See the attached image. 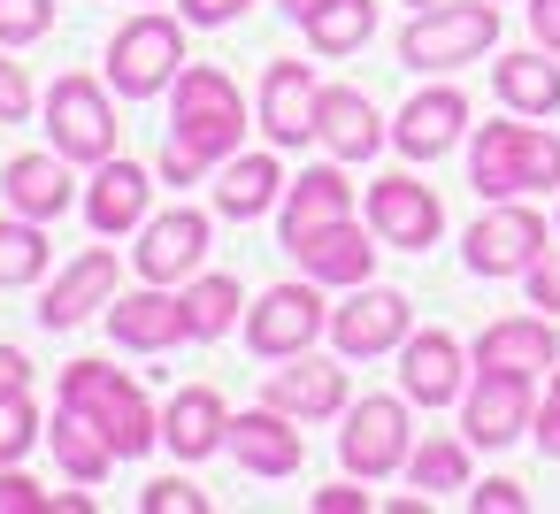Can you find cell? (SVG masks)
<instances>
[{"instance_id":"obj_2","label":"cell","mask_w":560,"mask_h":514,"mask_svg":"<svg viewBox=\"0 0 560 514\" xmlns=\"http://www.w3.org/2000/svg\"><path fill=\"white\" fill-rule=\"evenodd\" d=\"M468 185L483 200H522V192H560V139L537 124H483L468 139Z\"/></svg>"},{"instance_id":"obj_17","label":"cell","mask_w":560,"mask_h":514,"mask_svg":"<svg viewBox=\"0 0 560 514\" xmlns=\"http://www.w3.org/2000/svg\"><path fill=\"white\" fill-rule=\"evenodd\" d=\"M307 422H292L284 407H246L238 422H231V453H238V468L246 476H300V460H307V437H300Z\"/></svg>"},{"instance_id":"obj_8","label":"cell","mask_w":560,"mask_h":514,"mask_svg":"<svg viewBox=\"0 0 560 514\" xmlns=\"http://www.w3.org/2000/svg\"><path fill=\"white\" fill-rule=\"evenodd\" d=\"M330 330V307H323V292H315V277L307 284H269L254 307H246V346L261 353V361H284V353H307L315 338Z\"/></svg>"},{"instance_id":"obj_18","label":"cell","mask_w":560,"mask_h":514,"mask_svg":"<svg viewBox=\"0 0 560 514\" xmlns=\"http://www.w3.org/2000/svg\"><path fill=\"white\" fill-rule=\"evenodd\" d=\"M108 338L131 346V353H162V346L192 338V330H185V292H170V284L116 292V300H108Z\"/></svg>"},{"instance_id":"obj_10","label":"cell","mask_w":560,"mask_h":514,"mask_svg":"<svg viewBox=\"0 0 560 514\" xmlns=\"http://www.w3.org/2000/svg\"><path fill=\"white\" fill-rule=\"evenodd\" d=\"M407 330H415V307H407V292H392V284H353V300L330 307V346H338L346 361L399 353Z\"/></svg>"},{"instance_id":"obj_32","label":"cell","mask_w":560,"mask_h":514,"mask_svg":"<svg viewBox=\"0 0 560 514\" xmlns=\"http://www.w3.org/2000/svg\"><path fill=\"white\" fill-rule=\"evenodd\" d=\"M47 223H32V215H9L0 223V292L9 284H39L47 277Z\"/></svg>"},{"instance_id":"obj_29","label":"cell","mask_w":560,"mask_h":514,"mask_svg":"<svg viewBox=\"0 0 560 514\" xmlns=\"http://www.w3.org/2000/svg\"><path fill=\"white\" fill-rule=\"evenodd\" d=\"M491 85L514 116H552L560 108V62L537 47V55H499L491 62Z\"/></svg>"},{"instance_id":"obj_38","label":"cell","mask_w":560,"mask_h":514,"mask_svg":"<svg viewBox=\"0 0 560 514\" xmlns=\"http://www.w3.org/2000/svg\"><path fill=\"white\" fill-rule=\"evenodd\" d=\"M32 108H39V93H32L24 62H9V55H0V124H24Z\"/></svg>"},{"instance_id":"obj_42","label":"cell","mask_w":560,"mask_h":514,"mask_svg":"<svg viewBox=\"0 0 560 514\" xmlns=\"http://www.w3.org/2000/svg\"><path fill=\"white\" fill-rule=\"evenodd\" d=\"M529 284V307H545V315H560V246H545V261L522 277Z\"/></svg>"},{"instance_id":"obj_48","label":"cell","mask_w":560,"mask_h":514,"mask_svg":"<svg viewBox=\"0 0 560 514\" xmlns=\"http://www.w3.org/2000/svg\"><path fill=\"white\" fill-rule=\"evenodd\" d=\"M415 9H438V0H415Z\"/></svg>"},{"instance_id":"obj_1","label":"cell","mask_w":560,"mask_h":514,"mask_svg":"<svg viewBox=\"0 0 560 514\" xmlns=\"http://www.w3.org/2000/svg\"><path fill=\"white\" fill-rule=\"evenodd\" d=\"M246 139V93L238 78H223L215 62L177 70V116H170V147H162V177L192 185L200 170H223Z\"/></svg>"},{"instance_id":"obj_33","label":"cell","mask_w":560,"mask_h":514,"mask_svg":"<svg viewBox=\"0 0 560 514\" xmlns=\"http://www.w3.org/2000/svg\"><path fill=\"white\" fill-rule=\"evenodd\" d=\"M238 307H246V300H238V277H192V284H185V330H192L200 346L223 338V330L238 323Z\"/></svg>"},{"instance_id":"obj_9","label":"cell","mask_w":560,"mask_h":514,"mask_svg":"<svg viewBox=\"0 0 560 514\" xmlns=\"http://www.w3.org/2000/svg\"><path fill=\"white\" fill-rule=\"evenodd\" d=\"M407 453H415L407 399H353V407H346V430H338V460H346V476L376 483V476L407 468Z\"/></svg>"},{"instance_id":"obj_45","label":"cell","mask_w":560,"mask_h":514,"mask_svg":"<svg viewBox=\"0 0 560 514\" xmlns=\"http://www.w3.org/2000/svg\"><path fill=\"white\" fill-rule=\"evenodd\" d=\"M315 514H369V491H353V483H330V491H315Z\"/></svg>"},{"instance_id":"obj_11","label":"cell","mask_w":560,"mask_h":514,"mask_svg":"<svg viewBox=\"0 0 560 514\" xmlns=\"http://www.w3.org/2000/svg\"><path fill=\"white\" fill-rule=\"evenodd\" d=\"M369 231H376L384 246H399V254H422V246H438L445 208H438V192H430L422 177L392 170V177L369 185Z\"/></svg>"},{"instance_id":"obj_22","label":"cell","mask_w":560,"mask_h":514,"mask_svg":"<svg viewBox=\"0 0 560 514\" xmlns=\"http://www.w3.org/2000/svg\"><path fill=\"white\" fill-rule=\"evenodd\" d=\"M560 361V330L552 315H499L476 338V369H506V376H545Z\"/></svg>"},{"instance_id":"obj_3","label":"cell","mask_w":560,"mask_h":514,"mask_svg":"<svg viewBox=\"0 0 560 514\" xmlns=\"http://www.w3.org/2000/svg\"><path fill=\"white\" fill-rule=\"evenodd\" d=\"M62 407H78L108 445L116 460H139L147 445H162V414L147 407V392L131 376H116L108 361H70L62 369Z\"/></svg>"},{"instance_id":"obj_40","label":"cell","mask_w":560,"mask_h":514,"mask_svg":"<svg viewBox=\"0 0 560 514\" xmlns=\"http://www.w3.org/2000/svg\"><path fill=\"white\" fill-rule=\"evenodd\" d=\"M529 437H537V453H545V460H560V361H552V384H545V399H537Z\"/></svg>"},{"instance_id":"obj_7","label":"cell","mask_w":560,"mask_h":514,"mask_svg":"<svg viewBox=\"0 0 560 514\" xmlns=\"http://www.w3.org/2000/svg\"><path fill=\"white\" fill-rule=\"evenodd\" d=\"M468 269L476 277H529L545 261V215L522 208V200H491L476 223H468Z\"/></svg>"},{"instance_id":"obj_13","label":"cell","mask_w":560,"mask_h":514,"mask_svg":"<svg viewBox=\"0 0 560 514\" xmlns=\"http://www.w3.org/2000/svg\"><path fill=\"white\" fill-rule=\"evenodd\" d=\"M200 261H208V215H200V208H170V215H147V223H139L131 269H139L147 284L200 277Z\"/></svg>"},{"instance_id":"obj_35","label":"cell","mask_w":560,"mask_h":514,"mask_svg":"<svg viewBox=\"0 0 560 514\" xmlns=\"http://www.w3.org/2000/svg\"><path fill=\"white\" fill-rule=\"evenodd\" d=\"M39 437H47V414L32 407V392H9V399H0V468L24 460Z\"/></svg>"},{"instance_id":"obj_43","label":"cell","mask_w":560,"mask_h":514,"mask_svg":"<svg viewBox=\"0 0 560 514\" xmlns=\"http://www.w3.org/2000/svg\"><path fill=\"white\" fill-rule=\"evenodd\" d=\"M254 9V0H177V16L185 24H200V32H215V24H238Z\"/></svg>"},{"instance_id":"obj_31","label":"cell","mask_w":560,"mask_h":514,"mask_svg":"<svg viewBox=\"0 0 560 514\" xmlns=\"http://www.w3.org/2000/svg\"><path fill=\"white\" fill-rule=\"evenodd\" d=\"M47 437H55V460H62L78 483H101V476L116 468V445H108V437H101V430H93L78 407H62V414L47 422Z\"/></svg>"},{"instance_id":"obj_28","label":"cell","mask_w":560,"mask_h":514,"mask_svg":"<svg viewBox=\"0 0 560 514\" xmlns=\"http://www.w3.org/2000/svg\"><path fill=\"white\" fill-rule=\"evenodd\" d=\"M277 200H284V170H277V154H231V162H223V177H215V215L254 223V215H269Z\"/></svg>"},{"instance_id":"obj_39","label":"cell","mask_w":560,"mask_h":514,"mask_svg":"<svg viewBox=\"0 0 560 514\" xmlns=\"http://www.w3.org/2000/svg\"><path fill=\"white\" fill-rule=\"evenodd\" d=\"M55 506V491H39L32 476H16V460L0 468V514H47Z\"/></svg>"},{"instance_id":"obj_25","label":"cell","mask_w":560,"mask_h":514,"mask_svg":"<svg viewBox=\"0 0 560 514\" xmlns=\"http://www.w3.org/2000/svg\"><path fill=\"white\" fill-rule=\"evenodd\" d=\"M315 139L330 147V162H369V154L384 147V124H376L369 93L323 85V93H315Z\"/></svg>"},{"instance_id":"obj_16","label":"cell","mask_w":560,"mask_h":514,"mask_svg":"<svg viewBox=\"0 0 560 514\" xmlns=\"http://www.w3.org/2000/svg\"><path fill=\"white\" fill-rule=\"evenodd\" d=\"M460 131H468V93H460V85H430V93H415V101L399 108L392 147H399L407 162H438V154L460 147Z\"/></svg>"},{"instance_id":"obj_6","label":"cell","mask_w":560,"mask_h":514,"mask_svg":"<svg viewBox=\"0 0 560 514\" xmlns=\"http://www.w3.org/2000/svg\"><path fill=\"white\" fill-rule=\"evenodd\" d=\"M47 131L62 162H108L116 154V101L101 78H55L47 93Z\"/></svg>"},{"instance_id":"obj_14","label":"cell","mask_w":560,"mask_h":514,"mask_svg":"<svg viewBox=\"0 0 560 514\" xmlns=\"http://www.w3.org/2000/svg\"><path fill=\"white\" fill-rule=\"evenodd\" d=\"M399 392H407L415 407H453V399L468 392V353H460V338H453V330H407V346H399Z\"/></svg>"},{"instance_id":"obj_27","label":"cell","mask_w":560,"mask_h":514,"mask_svg":"<svg viewBox=\"0 0 560 514\" xmlns=\"http://www.w3.org/2000/svg\"><path fill=\"white\" fill-rule=\"evenodd\" d=\"M0 192H9V208H16V215H32V223H55V215L78 200V185H70V170H62V154H16L9 170H0Z\"/></svg>"},{"instance_id":"obj_4","label":"cell","mask_w":560,"mask_h":514,"mask_svg":"<svg viewBox=\"0 0 560 514\" xmlns=\"http://www.w3.org/2000/svg\"><path fill=\"white\" fill-rule=\"evenodd\" d=\"M491 39H499V0H438V9H415V24L399 32V62L460 70V62H483Z\"/></svg>"},{"instance_id":"obj_19","label":"cell","mask_w":560,"mask_h":514,"mask_svg":"<svg viewBox=\"0 0 560 514\" xmlns=\"http://www.w3.org/2000/svg\"><path fill=\"white\" fill-rule=\"evenodd\" d=\"M315 70L307 62H292V55H277L269 62V78H261V131H269V147H307L315 139Z\"/></svg>"},{"instance_id":"obj_5","label":"cell","mask_w":560,"mask_h":514,"mask_svg":"<svg viewBox=\"0 0 560 514\" xmlns=\"http://www.w3.org/2000/svg\"><path fill=\"white\" fill-rule=\"evenodd\" d=\"M185 24V16H177ZM170 16H131L116 39H108V85L124 101H154L177 85V62H185V32Z\"/></svg>"},{"instance_id":"obj_34","label":"cell","mask_w":560,"mask_h":514,"mask_svg":"<svg viewBox=\"0 0 560 514\" xmlns=\"http://www.w3.org/2000/svg\"><path fill=\"white\" fill-rule=\"evenodd\" d=\"M407 476H415V491H468V445L460 437H422L407 453Z\"/></svg>"},{"instance_id":"obj_15","label":"cell","mask_w":560,"mask_h":514,"mask_svg":"<svg viewBox=\"0 0 560 514\" xmlns=\"http://www.w3.org/2000/svg\"><path fill=\"white\" fill-rule=\"evenodd\" d=\"M261 399H269V407H284L292 422H330V414H346V407H353V399H346V369H338V361H323V353H284V369H269Z\"/></svg>"},{"instance_id":"obj_24","label":"cell","mask_w":560,"mask_h":514,"mask_svg":"<svg viewBox=\"0 0 560 514\" xmlns=\"http://www.w3.org/2000/svg\"><path fill=\"white\" fill-rule=\"evenodd\" d=\"M162 445H170L177 460H208V453H223V445H231V407H223V392L185 384V392L162 407Z\"/></svg>"},{"instance_id":"obj_12","label":"cell","mask_w":560,"mask_h":514,"mask_svg":"<svg viewBox=\"0 0 560 514\" xmlns=\"http://www.w3.org/2000/svg\"><path fill=\"white\" fill-rule=\"evenodd\" d=\"M529 422H537L529 376H506V369H476V384L460 392V437H468V445H514V437H522Z\"/></svg>"},{"instance_id":"obj_20","label":"cell","mask_w":560,"mask_h":514,"mask_svg":"<svg viewBox=\"0 0 560 514\" xmlns=\"http://www.w3.org/2000/svg\"><path fill=\"white\" fill-rule=\"evenodd\" d=\"M147 208H154V177H147L139 162H124V154H108V162H93V192H85V223H93L101 238H124V231H139V223H147Z\"/></svg>"},{"instance_id":"obj_21","label":"cell","mask_w":560,"mask_h":514,"mask_svg":"<svg viewBox=\"0 0 560 514\" xmlns=\"http://www.w3.org/2000/svg\"><path fill=\"white\" fill-rule=\"evenodd\" d=\"M376 231H361L353 215L346 223H330V231H315V238H300V246H284L292 261H300V277H315V284H369V269H376Z\"/></svg>"},{"instance_id":"obj_30","label":"cell","mask_w":560,"mask_h":514,"mask_svg":"<svg viewBox=\"0 0 560 514\" xmlns=\"http://www.w3.org/2000/svg\"><path fill=\"white\" fill-rule=\"evenodd\" d=\"M300 32H307L315 55H353L376 32V0H315V9L300 16Z\"/></svg>"},{"instance_id":"obj_46","label":"cell","mask_w":560,"mask_h":514,"mask_svg":"<svg viewBox=\"0 0 560 514\" xmlns=\"http://www.w3.org/2000/svg\"><path fill=\"white\" fill-rule=\"evenodd\" d=\"M9 392H32V361L16 346H0V399H9Z\"/></svg>"},{"instance_id":"obj_47","label":"cell","mask_w":560,"mask_h":514,"mask_svg":"<svg viewBox=\"0 0 560 514\" xmlns=\"http://www.w3.org/2000/svg\"><path fill=\"white\" fill-rule=\"evenodd\" d=\"M307 9H315V0H284V16H307Z\"/></svg>"},{"instance_id":"obj_37","label":"cell","mask_w":560,"mask_h":514,"mask_svg":"<svg viewBox=\"0 0 560 514\" xmlns=\"http://www.w3.org/2000/svg\"><path fill=\"white\" fill-rule=\"evenodd\" d=\"M139 506H147V514H208V491L185 483V476H162V483L139 491Z\"/></svg>"},{"instance_id":"obj_26","label":"cell","mask_w":560,"mask_h":514,"mask_svg":"<svg viewBox=\"0 0 560 514\" xmlns=\"http://www.w3.org/2000/svg\"><path fill=\"white\" fill-rule=\"evenodd\" d=\"M116 300V254L108 246H93V254H78L62 277H55V292L39 300V323L47 330H78L93 307H108Z\"/></svg>"},{"instance_id":"obj_41","label":"cell","mask_w":560,"mask_h":514,"mask_svg":"<svg viewBox=\"0 0 560 514\" xmlns=\"http://www.w3.org/2000/svg\"><path fill=\"white\" fill-rule=\"evenodd\" d=\"M468 506H476V514H529V491H522L514 476H491L483 491H468Z\"/></svg>"},{"instance_id":"obj_23","label":"cell","mask_w":560,"mask_h":514,"mask_svg":"<svg viewBox=\"0 0 560 514\" xmlns=\"http://www.w3.org/2000/svg\"><path fill=\"white\" fill-rule=\"evenodd\" d=\"M346 215H353V185H346L338 162H323V170H300V177L284 185L277 231H284V246H300V238H315V231H330V223H346Z\"/></svg>"},{"instance_id":"obj_36","label":"cell","mask_w":560,"mask_h":514,"mask_svg":"<svg viewBox=\"0 0 560 514\" xmlns=\"http://www.w3.org/2000/svg\"><path fill=\"white\" fill-rule=\"evenodd\" d=\"M55 32V0H0V47H32Z\"/></svg>"},{"instance_id":"obj_44","label":"cell","mask_w":560,"mask_h":514,"mask_svg":"<svg viewBox=\"0 0 560 514\" xmlns=\"http://www.w3.org/2000/svg\"><path fill=\"white\" fill-rule=\"evenodd\" d=\"M529 32L545 55H560V0H529Z\"/></svg>"}]
</instances>
